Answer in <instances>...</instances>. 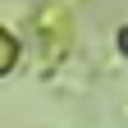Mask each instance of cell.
Listing matches in <instances>:
<instances>
[{
  "label": "cell",
  "mask_w": 128,
  "mask_h": 128,
  "mask_svg": "<svg viewBox=\"0 0 128 128\" xmlns=\"http://www.w3.org/2000/svg\"><path fill=\"white\" fill-rule=\"evenodd\" d=\"M119 46H124V55H128V28H124V32H119Z\"/></svg>",
  "instance_id": "6da1fadb"
}]
</instances>
